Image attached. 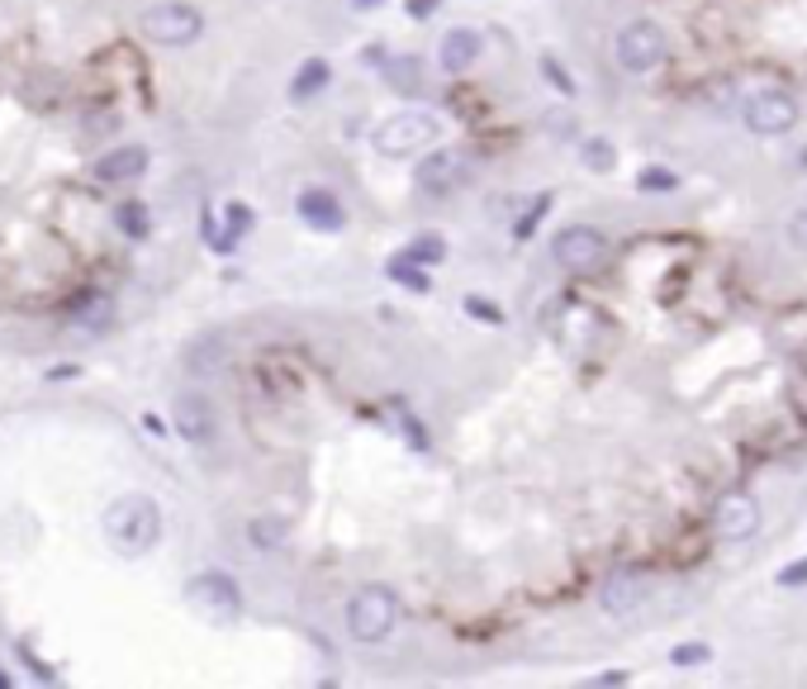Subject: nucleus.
<instances>
[{"mask_svg": "<svg viewBox=\"0 0 807 689\" xmlns=\"http://www.w3.org/2000/svg\"><path fill=\"white\" fill-rule=\"evenodd\" d=\"M252 542L262 552H271V547H285V538H291V528H285V519H252Z\"/></svg>", "mask_w": 807, "mask_h": 689, "instance_id": "nucleus-21", "label": "nucleus"}, {"mask_svg": "<svg viewBox=\"0 0 807 689\" xmlns=\"http://www.w3.org/2000/svg\"><path fill=\"white\" fill-rule=\"evenodd\" d=\"M741 120H746L751 134L774 138V134H788V128L798 124V105H794V95H784V91H760V95L746 100Z\"/></svg>", "mask_w": 807, "mask_h": 689, "instance_id": "nucleus-8", "label": "nucleus"}, {"mask_svg": "<svg viewBox=\"0 0 807 689\" xmlns=\"http://www.w3.org/2000/svg\"><path fill=\"white\" fill-rule=\"evenodd\" d=\"M442 138V120L432 110H395L371 128V148L380 157H413Z\"/></svg>", "mask_w": 807, "mask_h": 689, "instance_id": "nucleus-2", "label": "nucleus"}, {"mask_svg": "<svg viewBox=\"0 0 807 689\" xmlns=\"http://www.w3.org/2000/svg\"><path fill=\"white\" fill-rule=\"evenodd\" d=\"M670 662L674 666H703V662H713V652L703 647V642H689V647H674L670 652Z\"/></svg>", "mask_w": 807, "mask_h": 689, "instance_id": "nucleus-26", "label": "nucleus"}, {"mask_svg": "<svg viewBox=\"0 0 807 689\" xmlns=\"http://www.w3.org/2000/svg\"><path fill=\"white\" fill-rule=\"evenodd\" d=\"M77 319L100 328V324L110 319V300H105V295H95V291H91V295H81V300H77Z\"/></svg>", "mask_w": 807, "mask_h": 689, "instance_id": "nucleus-25", "label": "nucleus"}, {"mask_svg": "<svg viewBox=\"0 0 807 689\" xmlns=\"http://www.w3.org/2000/svg\"><path fill=\"white\" fill-rule=\"evenodd\" d=\"M442 0H409V14L413 20H428V14H437Z\"/></svg>", "mask_w": 807, "mask_h": 689, "instance_id": "nucleus-31", "label": "nucleus"}, {"mask_svg": "<svg viewBox=\"0 0 807 689\" xmlns=\"http://www.w3.org/2000/svg\"><path fill=\"white\" fill-rule=\"evenodd\" d=\"M138 34L157 43V48H191L205 34V10L191 0H157L138 14Z\"/></svg>", "mask_w": 807, "mask_h": 689, "instance_id": "nucleus-3", "label": "nucleus"}, {"mask_svg": "<svg viewBox=\"0 0 807 689\" xmlns=\"http://www.w3.org/2000/svg\"><path fill=\"white\" fill-rule=\"evenodd\" d=\"M114 219H120V228H124L128 238H143V234H148V210H143L138 200H124Z\"/></svg>", "mask_w": 807, "mask_h": 689, "instance_id": "nucleus-23", "label": "nucleus"}, {"mask_svg": "<svg viewBox=\"0 0 807 689\" xmlns=\"http://www.w3.org/2000/svg\"><path fill=\"white\" fill-rule=\"evenodd\" d=\"M185 599L209 623H234L242 613V585L228 571H200V576H191L185 580Z\"/></svg>", "mask_w": 807, "mask_h": 689, "instance_id": "nucleus-6", "label": "nucleus"}, {"mask_svg": "<svg viewBox=\"0 0 807 689\" xmlns=\"http://www.w3.org/2000/svg\"><path fill=\"white\" fill-rule=\"evenodd\" d=\"M328 81H333L328 57H305V63L295 67V77H291V100H295V105H309L314 95L328 91Z\"/></svg>", "mask_w": 807, "mask_h": 689, "instance_id": "nucleus-16", "label": "nucleus"}, {"mask_svg": "<svg viewBox=\"0 0 807 689\" xmlns=\"http://www.w3.org/2000/svg\"><path fill=\"white\" fill-rule=\"evenodd\" d=\"M399 595L390 585H362L352 599H348V633L356 642H366V647H376V642L395 637L399 628Z\"/></svg>", "mask_w": 807, "mask_h": 689, "instance_id": "nucleus-4", "label": "nucleus"}, {"mask_svg": "<svg viewBox=\"0 0 807 689\" xmlns=\"http://www.w3.org/2000/svg\"><path fill=\"white\" fill-rule=\"evenodd\" d=\"M466 309L475 314V319H489V324H503V314L495 305H485V300H466Z\"/></svg>", "mask_w": 807, "mask_h": 689, "instance_id": "nucleus-29", "label": "nucleus"}, {"mask_svg": "<svg viewBox=\"0 0 807 689\" xmlns=\"http://www.w3.org/2000/svg\"><path fill=\"white\" fill-rule=\"evenodd\" d=\"M399 257H409V262H418V267H437L446 257V238L442 234H418Z\"/></svg>", "mask_w": 807, "mask_h": 689, "instance_id": "nucleus-18", "label": "nucleus"}, {"mask_svg": "<svg viewBox=\"0 0 807 689\" xmlns=\"http://www.w3.org/2000/svg\"><path fill=\"white\" fill-rule=\"evenodd\" d=\"M480 53H485L480 29L456 24V29H446L442 43H437V67L446 71V77H461V71H470L475 63H480Z\"/></svg>", "mask_w": 807, "mask_h": 689, "instance_id": "nucleus-13", "label": "nucleus"}, {"mask_svg": "<svg viewBox=\"0 0 807 689\" xmlns=\"http://www.w3.org/2000/svg\"><path fill=\"white\" fill-rule=\"evenodd\" d=\"M385 81H390V91H399V95H418L423 91V63H418V57H395V63L385 67Z\"/></svg>", "mask_w": 807, "mask_h": 689, "instance_id": "nucleus-17", "label": "nucleus"}, {"mask_svg": "<svg viewBox=\"0 0 807 689\" xmlns=\"http://www.w3.org/2000/svg\"><path fill=\"white\" fill-rule=\"evenodd\" d=\"M380 5H390V0H352V10H380Z\"/></svg>", "mask_w": 807, "mask_h": 689, "instance_id": "nucleus-33", "label": "nucleus"}, {"mask_svg": "<svg viewBox=\"0 0 807 689\" xmlns=\"http://www.w3.org/2000/svg\"><path fill=\"white\" fill-rule=\"evenodd\" d=\"M171 423H177V438L185 448H214V438H219V419H214V405L205 395H181L171 409Z\"/></svg>", "mask_w": 807, "mask_h": 689, "instance_id": "nucleus-9", "label": "nucleus"}, {"mask_svg": "<svg viewBox=\"0 0 807 689\" xmlns=\"http://www.w3.org/2000/svg\"><path fill=\"white\" fill-rule=\"evenodd\" d=\"M542 77H546V81H552V86H556V91H560V95H575V81L566 77V71H560V63H556V57H542Z\"/></svg>", "mask_w": 807, "mask_h": 689, "instance_id": "nucleus-27", "label": "nucleus"}, {"mask_svg": "<svg viewBox=\"0 0 807 689\" xmlns=\"http://www.w3.org/2000/svg\"><path fill=\"white\" fill-rule=\"evenodd\" d=\"M385 276H390V281H399V285H409V291H418V295H428V291H432L428 271L418 267V262H409V257H395V262L385 267Z\"/></svg>", "mask_w": 807, "mask_h": 689, "instance_id": "nucleus-19", "label": "nucleus"}, {"mask_svg": "<svg viewBox=\"0 0 807 689\" xmlns=\"http://www.w3.org/2000/svg\"><path fill=\"white\" fill-rule=\"evenodd\" d=\"M252 228V210L248 205H228L224 210V238H219V248H238V238Z\"/></svg>", "mask_w": 807, "mask_h": 689, "instance_id": "nucleus-22", "label": "nucleus"}, {"mask_svg": "<svg viewBox=\"0 0 807 689\" xmlns=\"http://www.w3.org/2000/svg\"><path fill=\"white\" fill-rule=\"evenodd\" d=\"M637 185L646 195H666V191H674V185H680V177H674L670 167H646L641 177H637Z\"/></svg>", "mask_w": 807, "mask_h": 689, "instance_id": "nucleus-24", "label": "nucleus"}, {"mask_svg": "<svg viewBox=\"0 0 807 689\" xmlns=\"http://www.w3.org/2000/svg\"><path fill=\"white\" fill-rule=\"evenodd\" d=\"M780 585H807V562H798V566L780 571Z\"/></svg>", "mask_w": 807, "mask_h": 689, "instance_id": "nucleus-30", "label": "nucleus"}, {"mask_svg": "<svg viewBox=\"0 0 807 689\" xmlns=\"http://www.w3.org/2000/svg\"><path fill=\"white\" fill-rule=\"evenodd\" d=\"M713 528H717V538H723V542L755 538L760 533V505H755V495H746V490L723 495V499H717V509H713Z\"/></svg>", "mask_w": 807, "mask_h": 689, "instance_id": "nucleus-11", "label": "nucleus"}, {"mask_svg": "<svg viewBox=\"0 0 807 689\" xmlns=\"http://www.w3.org/2000/svg\"><path fill=\"white\" fill-rule=\"evenodd\" d=\"M143 171H148V148H143V143H114L110 153L95 157L91 177L100 185H120V181H138Z\"/></svg>", "mask_w": 807, "mask_h": 689, "instance_id": "nucleus-12", "label": "nucleus"}, {"mask_svg": "<svg viewBox=\"0 0 807 689\" xmlns=\"http://www.w3.org/2000/svg\"><path fill=\"white\" fill-rule=\"evenodd\" d=\"M466 177H470V162H466V153H456V148H437V143H432L423 153V162H418V185H423L428 195L456 191Z\"/></svg>", "mask_w": 807, "mask_h": 689, "instance_id": "nucleus-10", "label": "nucleus"}, {"mask_svg": "<svg viewBox=\"0 0 807 689\" xmlns=\"http://www.w3.org/2000/svg\"><path fill=\"white\" fill-rule=\"evenodd\" d=\"M666 53H670V38L656 20H632V24L617 29V38H613V57H617V67H623L627 77L656 71L660 63H666Z\"/></svg>", "mask_w": 807, "mask_h": 689, "instance_id": "nucleus-5", "label": "nucleus"}, {"mask_svg": "<svg viewBox=\"0 0 807 689\" xmlns=\"http://www.w3.org/2000/svg\"><path fill=\"white\" fill-rule=\"evenodd\" d=\"M788 242H794L798 252H807V210H798L794 219H788Z\"/></svg>", "mask_w": 807, "mask_h": 689, "instance_id": "nucleus-28", "label": "nucleus"}, {"mask_svg": "<svg viewBox=\"0 0 807 689\" xmlns=\"http://www.w3.org/2000/svg\"><path fill=\"white\" fill-rule=\"evenodd\" d=\"M295 214L309 228H319V234H342V228H348V210H342V200L333 191H323V185H309V191H299Z\"/></svg>", "mask_w": 807, "mask_h": 689, "instance_id": "nucleus-14", "label": "nucleus"}, {"mask_svg": "<svg viewBox=\"0 0 807 689\" xmlns=\"http://www.w3.org/2000/svg\"><path fill=\"white\" fill-rule=\"evenodd\" d=\"M0 685H5V689H10V670H5V666H0Z\"/></svg>", "mask_w": 807, "mask_h": 689, "instance_id": "nucleus-34", "label": "nucleus"}, {"mask_svg": "<svg viewBox=\"0 0 807 689\" xmlns=\"http://www.w3.org/2000/svg\"><path fill=\"white\" fill-rule=\"evenodd\" d=\"M646 595H651V585L641 576H613L603 585L599 605H603V613H613V619H627V613H637L646 605Z\"/></svg>", "mask_w": 807, "mask_h": 689, "instance_id": "nucleus-15", "label": "nucleus"}, {"mask_svg": "<svg viewBox=\"0 0 807 689\" xmlns=\"http://www.w3.org/2000/svg\"><path fill=\"white\" fill-rule=\"evenodd\" d=\"M100 533H105V542L120 556L138 562V556H148L157 542H162V509H157V499L128 490V495L105 505V513H100Z\"/></svg>", "mask_w": 807, "mask_h": 689, "instance_id": "nucleus-1", "label": "nucleus"}, {"mask_svg": "<svg viewBox=\"0 0 807 689\" xmlns=\"http://www.w3.org/2000/svg\"><path fill=\"white\" fill-rule=\"evenodd\" d=\"M552 257L566 271H594V267H603V257H609V238H603L594 224H566L552 238Z\"/></svg>", "mask_w": 807, "mask_h": 689, "instance_id": "nucleus-7", "label": "nucleus"}, {"mask_svg": "<svg viewBox=\"0 0 807 689\" xmlns=\"http://www.w3.org/2000/svg\"><path fill=\"white\" fill-rule=\"evenodd\" d=\"M594 685H627V670H603Z\"/></svg>", "mask_w": 807, "mask_h": 689, "instance_id": "nucleus-32", "label": "nucleus"}, {"mask_svg": "<svg viewBox=\"0 0 807 689\" xmlns=\"http://www.w3.org/2000/svg\"><path fill=\"white\" fill-rule=\"evenodd\" d=\"M580 162L589 171H613L617 167V148H613L609 138H584L580 143Z\"/></svg>", "mask_w": 807, "mask_h": 689, "instance_id": "nucleus-20", "label": "nucleus"}]
</instances>
